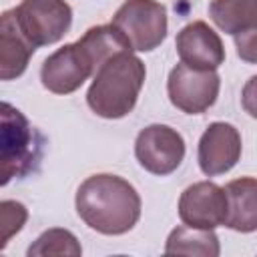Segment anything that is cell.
Returning <instances> with one entry per match:
<instances>
[{"label": "cell", "mask_w": 257, "mask_h": 257, "mask_svg": "<svg viewBox=\"0 0 257 257\" xmlns=\"http://www.w3.org/2000/svg\"><path fill=\"white\" fill-rule=\"evenodd\" d=\"M76 213L102 235H122L141 219V197L122 177L100 173L84 179L76 191Z\"/></svg>", "instance_id": "cell-1"}, {"label": "cell", "mask_w": 257, "mask_h": 257, "mask_svg": "<svg viewBox=\"0 0 257 257\" xmlns=\"http://www.w3.org/2000/svg\"><path fill=\"white\" fill-rule=\"evenodd\" d=\"M145 76L143 60L133 52H122L96 70L86 102L102 118H122L135 108Z\"/></svg>", "instance_id": "cell-2"}, {"label": "cell", "mask_w": 257, "mask_h": 257, "mask_svg": "<svg viewBox=\"0 0 257 257\" xmlns=\"http://www.w3.org/2000/svg\"><path fill=\"white\" fill-rule=\"evenodd\" d=\"M0 122V183L8 185L12 179H24L38 171L46 137L10 102H2Z\"/></svg>", "instance_id": "cell-3"}, {"label": "cell", "mask_w": 257, "mask_h": 257, "mask_svg": "<svg viewBox=\"0 0 257 257\" xmlns=\"http://www.w3.org/2000/svg\"><path fill=\"white\" fill-rule=\"evenodd\" d=\"M112 24L126 36L133 50H155L167 36V8L157 0H124Z\"/></svg>", "instance_id": "cell-4"}, {"label": "cell", "mask_w": 257, "mask_h": 257, "mask_svg": "<svg viewBox=\"0 0 257 257\" xmlns=\"http://www.w3.org/2000/svg\"><path fill=\"white\" fill-rule=\"evenodd\" d=\"M14 14L20 30L36 48L58 42L72 24V8L64 0H22Z\"/></svg>", "instance_id": "cell-5"}, {"label": "cell", "mask_w": 257, "mask_h": 257, "mask_svg": "<svg viewBox=\"0 0 257 257\" xmlns=\"http://www.w3.org/2000/svg\"><path fill=\"white\" fill-rule=\"evenodd\" d=\"M221 88V78L215 70L191 68L185 62L169 72L167 94L175 108L187 114H201L215 104Z\"/></svg>", "instance_id": "cell-6"}, {"label": "cell", "mask_w": 257, "mask_h": 257, "mask_svg": "<svg viewBox=\"0 0 257 257\" xmlns=\"http://www.w3.org/2000/svg\"><path fill=\"white\" fill-rule=\"evenodd\" d=\"M135 157L145 171L165 177L175 173L183 163L185 141L179 131L167 124H149L137 135Z\"/></svg>", "instance_id": "cell-7"}, {"label": "cell", "mask_w": 257, "mask_h": 257, "mask_svg": "<svg viewBox=\"0 0 257 257\" xmlns=\"http://www.w3.org/2000/svg\"><path fill=\"white\" fill-rule=\"evenodd\" d=\"M227 193L223 187L211 181H199L189 185L179 199V217L189 227L215 229L227 221Z\"/></svg>", "instance_id": "cell-8"}, {"label": "cell", "mask_w": 257, "mask_h": 257, "mask_svg": "<svg viewBox=\"0 0 257 257\" xmlns=\"http://www.w3.org/2000/svg\"><path fill=\"white\" fill-rule=\"evenodd\" d=\"M88 76H94V68L78 42L64 44L52 52L40 68L42 86L54 94L74 92Z\"/></svg>", "instance_id": "cell-9"}, {"label": "cell", "mask_w": 257, "mask_h": 257, "mask_svg": "<svg viewBox=\"0 0 257 257\" xmlns=\"http://www.w3.org/2000/svg\"><path fill=\"white\" fill-rule=\"evenodd\" d=\"M199 167L207 177L231 171L241 159V135L229 122H211L199 139Z\"/></svg>", "instance_id": "cell-10"}, {"label": "cell", "mask_w": 257, "mask_h": 257, "mask_svg": "<svg viewBox=\"0 0 257 257\" xmlns=\"http://www.w3.org/2000/svg\"><path fill=\"white\" fill-rule=\"evenodd\" d=\"M181 62L199 70H215L225 62V46L219 34L203 20L181 28L175 40Z\"/></svg>", "instance_id": "cell-11"}, {"label": "cell", "mask_w": 257, "mask_h": 257, "mask_svg": "<svg viewBox=\"0 0 257 257\" xmlns=\"http://www.w3.org/2000/svg\"><path fill=\"white\" fill-rule=\"evenodd\" d=\"M36 46L24 36L18 26L14 8L2 12L0 18V78L12 80L18 78L26 66Z\"/></svg>", "instance_id": "cell-12"}, {"label": "cell", "mask_w": 257, "mask_h": 257, "mask_svg": "<svg viewBox=\"0 0 257 257\" xmlns=\"http://www.w3.org/2000/svg\"><path fill=\"white\" fill-rule=\"evenodd\" d=\"M227 193V221L225 225L239 233L257 231V179L241 177L225 187Z\"/></svg>", "instance_id": "cell-13"}, {"label": "cell", "mask_w": 257, "mask_h": 257, "mask_svg": "<svg viewBox=\"0 0 257 257\" xmlns=\"http://www.w3.org/2000/svg\"><path fill=\"white\" fill-rule=\"evenodd\" d=\"M76 42L80 44V48L88 56V60H90V64L94 68V74L110 58H114V56H118L122 52H131L133 50L131 42L126 40V36L112 22L88 28Z\"/></svg>", "instance_id": "cell-14"}, {"label": "cell", "mask_w": 257, "mask_h": 257, "mask_svg": "<svg viewBox=\"0 0 257 257\" xmlns=\"http://www.w3.org/2000/svg\"><path fill=\"white\" fill-rule=\"evenodd\" d=\"M209 16L231 36L257 32V0H211Z\"/></svg>", "instance_id": "cell-15"}, {"label": "cell", "mask_w": 257, "mask_h": 257, "mask_svg": "<svg viewBox=\"0 0 257 257\" xmlns=\"http://www.w3.org/2000/svg\"><path fill=\"white\" fill-rule=\"evenodd\" d=\"M167 255H203V257H217L221 253L219 237L213 229H199L181 225L175 227L165 245Z\"/></svg>", "instance_id": "cell-16"}, {"label": "cell", "mask_w": 257, "mask_h": 257, "mask_svg": "<svg viewBox=\"0 0 257 257\" xmlns=\"http://www.w3.org/2000/svg\"><path fill=\"white\" fill-rule=\"evenodd\" d=\"M82 247L78 239L68 231V229H48L44 231L30 247H28V257H38V255H80Z\"/></svg>", "instance_id": "cell-17"}, {"label": "cell", "mask_w": 257, "mask_h": 257, "mask_svg": "<svg viewBox=\"0 0 257 257\" xmlns=\"http://www.w3.org/2000/svg\"><path fill=\"white\" fill-rule=\"evenodd\" d=\"M28 219V211L22 203L18 201H2L0 203V229H2V243L0 247L4 249L12 235H16Z\"/></svg>", "instance_id": "cell-18"}, {"label": "cell", "mask_w": 257, "mask_h": 257, "mask_svg": "<svg viewBox=\"0 0 257 257\" xmlns=\"http://www.w3.org/2000/svg\"><path fill=\"white\" fill-rule=\"evenodd\" d=\"M235 38V46H237V54L241 60L257 64V32H247V34H237Z\"/></svg>", "instance_id": "cell-19"}, {"label": "cell", "mask_w": 257, "mask_h": 257, "mask_svg": "<svg viewBox=\"0 0 257 257\" xmlns=\"http://www.w3.org/2000/svg\"><path fill=\"white\" fill-rule=\"evenodd\" d=\"M241 104L249 116L257 118V74L245 82L243 92H241Z\"/></svg>", "instance_id": "cell-20"}]
</instances>
